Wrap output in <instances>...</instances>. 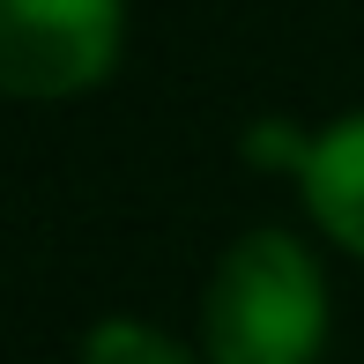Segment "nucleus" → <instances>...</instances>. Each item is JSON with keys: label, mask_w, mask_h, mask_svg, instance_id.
<instances>
[{"label": "nucleus", "mask_w": 364, "mask_h": 364, "mask_svg": "<svg viewBox=\"0 0 364 364\" xmlns=\"http://www.w3.org/2000/svg\"><path fill=\"white\" fill-rule=\"evenodd\" d=\"M119 0H0V97H82L119 60Z\"/></svg>", "instance_id": "nucleus-2"}, {"label": "nucleus", "mask_w": 364, "mask_h": 364, "mask_svg": "<svg viewBox=\"0 0 364 364\" xmlns=\"http://www.w3.org/2000/svg\"><path fill=\"white\" fill-rule=\"evenodd\" d=\"M82 364H193V357L178 350L171 335L141 327V320H105V327H90V342H82Z\"/></svg>", "instance_id": "nucleus-4"}, {"label": "nucleus", "mask_w": 364, "mask_h": 364, "mask_svg": "<svg viewBox=\"0 0 364 364\" xmlns=\"http://www.w3.org/2000/svg\"><path fill=\"white\" fill-rule=\"evenodd\" d=\"M297 186H305L312 223L335 245L364 253V112H350L342 127L297 141Z\"/></svg>", "instance_id": "nucleus-3"}, {"label": "nucleus", "mask_w": 364, "mask_h": 364, "mask_svg": "<svg viewBox=\"0 0 364 364\" xmlns=\"http://www.w3.org/2000/svg\"><path fill=\"white\" fill-rule=\"evenodd\" d=\"M201 327H208V364H312L327 342L320 268L283 230H253L216 260Z\"/></svg>", "instance_id": "nucleus-1"}]
</instances>
